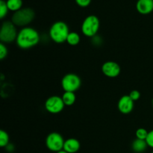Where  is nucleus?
Here are the masks:
<instances>
[{
    "mask_svg": "<svg viewBox=\"0 0 153 153\" xmlns=\"http://www.w3.org/2000/svg\"><path fill=\"white\" fill-rule=\"evenodd\" d=\"M80 142L76 138H68L65 140L64 150L68 153H76L80 149Z\"/></svg>",
    "mask_w": 153,
    "mask_h": 153,
    "instance_id": "12",
    "label": "nucleus"
},
{
    "mask_svg": "<svg viewBox=\"0 0 153 153\" xmlns=\"http://www.w3.org/2000/svg\"><path fill=\"white\" fill-rule=\"evenodd\" d=\"M35 17L34 10L30 7H22L20 10L14 12L12 16L11 22L16 26L27 27Z\"/></svg>",
    "mask_w": 153,
    "mask_h": 153,
    "instance_id": "3",
    "label": "nucleus"
},
{
    "mask_svg": "<svg viewBox=\"0 0 153 153\" xmlns=\"http://www.w3.org/2000/svg\"><path fill=\"white\" fill-rule=\"evenodd\" d=\"M148 133H149V131H148L146 129H145V128H137L135 131L136 138L146 140V137H147L148 136Z\"/></svg>",
    "mask_w": 153,
    "mask_h": 153,
    "instance_id": "19",
    "label": "nucleus"
},
{
    "mask_svg": "<svg viewBox=\"0 0 153 153\" xmlns=\"http://www.w3.org/2000/svg\"><path fill=\"white\" fill-rule=\"evenodd\" d=\"M148 147V145L145 140L136 138L131 143V149L136 153H141L144 152Z\"/></svg>",
    "mask_w": 153,
    "mask_h": 153,
    "instance_id": "13",
    "label": "nucleus"
},
{
    "mask_svg": "<svg viewBox=\"0 0 153 153\" xmlns=\"http://www.w3.org/2000/svg\"><path fill=\"white\" fill-rule=\"evenodd\" d=\"M134 102L128 95H124L119 100L117 103V108L120 112L123 114H128L134 109Z\"/></svg>",
    "mask_w": 153,
    "mask_h": 153,
    "instance_id": "10",
    "label": "nucleus"
},
{
    "mask_svg": "<svg viewBox=\"0 0 153 153\" xmlns=\"http://www.w3.org/2000/svg\"><path fill=\"white\" fill-rule=\"evenodd\" d=\"M151 153H153V151H152V152H151Z\"/></svg>",
    "mask_w": 153,
    "mask_h": 153,
    "instance_id": "25",
    "label": "nucleus"
},
{
    "mask_svg": "<svg viewBox=\"0 0 153 153\" xmlns=\"http://www.w3.org/2000/svg\"><path fill=\"white\" fill-rule=\"evenodd\" d=\"M56 153H68V152H66V151H64V149H63V150L59 151V152H56Z\"/></svg>",
    "mask_w": 153,
    "mask_h": 153,
    "instance_id": "24",
    "label": "nucleus"
},
{
    "mask_svg": "<svg viewBox=\"0 0 153 153\" xmlns=\"http://www.w3.org/2000/svg\"><path fill=\"white\" fill-rule=\"evenodd\" d=\"M40 39L37 30L31 27H24L18 31L16 43L20 49H28L38 44Z\"/></svg>",
    "mask_w": 153,
    "mask_h": 153,
    "instance_id": "1",
    "label": "nucleus"
},
{
    "mask_svg": "<svg viewBox=\"0 0 153 153\" xmlns=\"http://www.w3.org/2000/svg\"><path fill=\"white\" fill-rule=\"evenodd\" d=\"M81 38L80 36L78 33L75 32V31H72V32H70L68 34V37H67V43H68L70 46H76L80 42Z\"/></svg>",
    "mask_w": 153,
    "mask_h": 153,
    "instance_id": "16",
    "label": "nucleus"
},
{
    "mask_svg": "<svg viewBox=\"0 0 153 153\" xmlns=\"http://www.w3.org/2000/svg\"><path fill=\"white\" fill-rule=\"evenodd\" d=\"M8 51L4 43H0V59L4 60L7 57Z\"/></svg>",
    "mask_w": 153,
    "mask_h": 153,
    "instance_id": "20",
    "label": "nucleus"
},
{
    "mask_svg": "<svg viewBox=\"0 0 153 153\" xmlns=\"http://www.w3.org/2000/svg\"><path fill=\"white\" fill-rule=\"evenodd\" d=\"M9 9L7 7V3L4 0H0V18L4 19L7 14Z\"/></svg>",
    "mask_w": 153,
    "mask_h": 153,
    "instance_id": "18",
    "label": "nucleus"
},
{
    "mask_svg": "<svg viewBox=\"0 0 153 153\" xmlns=\"http://www.w3.org/2000/svg\"><path fill=\"white\" fill-rule=\"evenodd\" d=\"M146 141L148 146H149V147L152 148L153 149V129L149 131L148 136L146 139Z\"/></svg>",
    "mask_w": 153,
    "mask_h": 153,
    "instance_id": "22",
    "label": "nucleus"
},
{
    "mask_svg": "<svg viewBox=\"0 0 153 153\" xmlns=\"http://www.w3.org/2000/svg\"><path fill=\"white\" fill-rule=\"evenodd\" d=\"M102 72L108 78H116L120 74V66L115 61H108L105 62L102 66Z\"/></svg>",
    "mask_w": 153,
    "mask_h": 153,
    "instance_id": "9",
    "label": "nucleus"
},
{
    "mask_svg": "<svg viewBox=\"0 0 153 153\" xmlns=\"http://www.w3.org/2000/svg\"><path fill=\"white\" fill-rule=\"evenodd\" d=\"M75 1L80 7H85L90 5V4L91 2V0H75Z\"/></svg>",
    "mask_w": 153,
    "mask_h": 153,
    "instance_id": "23",
    "label": "nucleus"
},
{
    "mask_svg": "<svg viewBox=\"0 0 153 153\" xmlns=\"http://www.w3.org/2000/svg\"><path fill=\"white\" fill-rule=\"evenodd\" d=\"M136 9L141 14H149L153 11V0H137Z\"/></svg>",
    "mask_w": 153,
    "mask_h": 153,
    "instance_id": "11",
    "label": "nucleus"
},
{
    "mask_svg": "<svg viewBox=\"0 0 153 153\" xmlns=\"http://www.w3.org/2000/svg\"><path fill=\"white\" fill-rule=\"evenodd\" d=\"M9 135L4 130H0V146L6 147L9 144Z\"/></svg>",
    "mask_w": 153,
    "mask_h": 153,
    "instance_id": "17",
    "label": "nucleus"
},
{
    "mask_svg": "<svg viewBox=\"0 0 153 153\" xmlns=\"http://www.w3.org/2000/svg\"><path fill=\"white\" fill-rule=\"evenodd\" d=\"M65 105L61 97L58 96H52L45 102V108L49 113L57 114L64 110Z\"/></svg>",
    "mask_w": 153,
    "mask_h": 153,
    "instance_id": "8",
    "label": "nucleus"
},
{
    "mask_svg": "<svg viewBox=\"0 0 153 153\" xmlns=\"http://www.w3.org/2000/svg\"><path fill=\"white\" fill-rule=\"evenodd\" d=\"M100 22L96 15H89L84 19L82 24V32L88 37H94L97 35L100 29Z\"/></svg>",
    "mask_w": 153,
    "mask_h": 153,
    "instance_id": "4",
    "label": "nucleus"
},
{
    "mask_svg": "<svg viewBox=\"0 0 153 153\" xmlns=\"http://www.w3.org/2000/svg\"><path fill=\"white\" fill-rule=\"evenodd\" d=\"M128 96L131 97V99L133 101L135 102L137 101V100L140 98V93L138 91H137V90H133V91H131V92H130Z\"/></svg>",
    "mask_w": 153,
    "mask_h": 153,
    "instance_id": "21",
    "label": "nucleus"
},
{
    "mask_svg": "<svg viewBox=\"0 0 153 153\" xmlns=\"http://www.w3.org/2000/svg\"><path fill=\"white\" fill-rule=\"evenodd\" d=\"M61 98L65 106H71L76 102V96L74 92H64Z\"/></svg>",
    "mask_w": 153,
    "mask_h": 153,
    "instance_id": "14",
    "label": "nucleus"
},
{
    "mask_svg": "<svg viewBox=\"0 0 153 153\" xmlns=\"http://www.w3.org/2000/svg\"><path fill=\"white\" fill-rule=\"evenodd\" d=\"M69 33L70 31L67 24L63 21H57L50 27L49 37L55 43H63L67 41Z\"/></svg>",
    "mask_w": 153,
    "mask_h": 153,
    "instance_id": "2",
    "label": "nucleus"
},
{
    "mask_svg": "<svg viewBox=\"0 0 153 153\" xmlns=\"http://www.w3.org/2000/svg\"><path fill=\"white\" fill-rule=\"evenodd\" d=\"M65 140L61 134L58 132H52L47 135L46 138V146L49 150L58 152L63 150Z\"/></svg>",
    "mask_w": 153,
    "mask_h": 153,
    "instance_id": "7",
    "label": "nucleus"
},
{
    "mask_svg": "<svg viewBox=\"0 0 153 153\" xmlns=\"http://www.w3.org/2000/svg\"><path fill=\"white\" fill-rule=\"evenodd\" d=\"M6 3L9 10L13 13L20 10L22 7V0H7Z\"/></svg>",
    "mask_w": 153,
    "mask_h": 153,
    "instance_id": "15",
    "label": "nucleus"
},
{
    "mask_svg": "<svg viewBox=\"0 0 153 153\" xmlns=\"http://www.w3.org/2000/svg\"><path fill=\"white\" fill-rule=\"evenodd\" d=\"M17 34L16 25L11 21H5L3 22L0 29V40L1 43L7 44L16 41Z\"/></svg>",
    "mask_w": 153,
    "mask_h": 153,
    "instance_id": "5",
    "label": "nucleus"
},
{
    "mask_svg": "<svg viewBox=\"0 0 153 153\" xmlns=\"http://www.w3.org/2000/svg\"><path fill=\"white\" fill-rule=\"evenodd\" d=\"M82 80L78 75L75 73H67L61 80V87L64 92H76L80 88Z\"/></svg>",
    "mask_w": 153,
    "mask_h": 153,
    "instance_id": "6",
    "label": "nucleus"
}]
</instances>
